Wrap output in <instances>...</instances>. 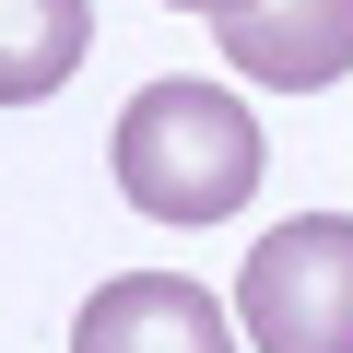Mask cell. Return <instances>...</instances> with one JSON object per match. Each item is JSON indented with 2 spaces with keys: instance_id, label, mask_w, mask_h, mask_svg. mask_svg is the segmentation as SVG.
<instances>
[{
  "instance_id": "3957f363",
  "label": "cell",
  "mask_w": 353,
  "mask_h": 353,
  "mask_svg": "<svg viewBox=\"0 0 353 353\" xmlns=\"http://www.w3.org/2000/svg\"><path fill=\"white\" fill-rule=\"evenodd\" d=\"M71 353H236V318L189 271H118L71 318Z\"/></svg>"
},
{
  "instance_id": "7a4b0ae2",
  "label": "cell",
  "mask_w": 353,
  "mask_h": 353,
  "mask_svg": "<svg viewBox=\"0 0 353 353\" xmlns=\"http://www.w3.org/2000/svg\"><path fill=\"white\" fill-rule=\"evenodd\" d=\"M236 330L259 353H353V212H294L236 271Z\"/></svg>"
},
{
  "instance_id": "6da1fadb",
  "label": "cell",
  "mask_w": 353,
  "mask_h": 353,
  "mask_svg": "<svg viewBox=\"0 0 353 353\" xmlns=\"http://www.w3.org/2000/svg\"><path fill=\"white\" fill-rule=\"evenodd\" d=\"M118 189L141 224H224L259 189V118L224 83H141L118 118Z\"/></svg>"
},
{
  "instance_id": "5b68a950",
  "label": "cell",
  "mask_w": 353,
  "mask_h": 353,
  "mask_svg": "<svg viewBox=\"0 0 353 353\" xmlns=\"http://www.w3.org/2000/svg\"><path fill=\"white\" fill-rule=\"evenodd\" d=\"M83 36L94 12L83 0H0V106H36L83 71Z\"/></svg>"
},
{
  "instance_id": "277c9868",
  "label": "cell",
  "mask_w": 353,
  "mask_h": 353,
  "mask_svg": "<svg viewBox=\"0 0 353 353\" xmlns=\"http://www.w3.org/2000/svg\"><path fill=\"white\" fill-rule=\"evenodd\" d=\"M224 59L271 94H318L353 71V0H236V12H212Z\"/></svg>"
},
{
  "instance_id": "8992f818",
  "label": "cell",
  "mask_w": 353,
  "mask_h": 353,
  "mask_svg": "<svg viewBox=\"0 0 353 353\" xmlns=\"http://www.w3.org/2000/svg\"><path fill=\"white\" fill-rule=\"evenodd\" d=\"M165 12H201V24H212V12H236V0H165Z\"/></svg>"
}]
</instances>
